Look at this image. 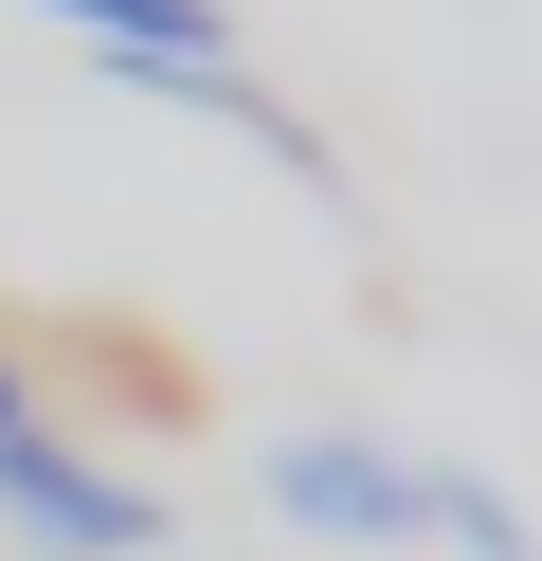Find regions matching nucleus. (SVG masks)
Instances as JSON below:
<instances>
[{"instance_id":"obj_2","label":"nucleus","mask_w":542,"mask_h":561,"mask_svg":"<svg viewBox=\"0 0 542 561\" xmlns=\"http://www.w3.org/2000/svg\"><path fill=\"white\" fill-rule=\"evenodd\" d=\"M0 525H36V543H72V561H127L145 543V489H108V471H72L55 435H19L0 453Z\"/></svg>"},{"instance_id":"obj_3","label":"nucleus","mask_w":542,"mask_h":561,"mask_svg":"<svg viewBox=\"0 0 542 561\" xmlns=\"http://www.w3.org/2000/svg\"><path fill=\"white\" fill-rule=\"evenodd\" d=\"M36 19H72V37L108 55V73H145V91H181V73H217V0H36Z\"/></svg>"},{"instance_id":"obj_4","label":"nucleus","mask_w":542,"mask_h":561,"mask_svg":"<svg viewBox=\"0 0 542 561\" xmlns=\"http://www.w3.org/2000/svg\"><path fill=\"white\" fill-rule=\"evenodd\" d=\"M19 435H36V416H19V363H0V453H19Z\"/></svg>"},{"instance_id":"obj_1","label":"nucleus","mask_w":542,"mask_h":561,"mask_svg":"<svg viewBox=\"0 0 542 561\" xmlns=\"http://www.w3.org/2000/svg\"><path fill=\"white\" fill-rule=\"evenodd\" d=\"M272 489H289V525H344V543H470V561H524V525H506L470 471H416V453H361V435H308Z\"/></svg>"}]
</instances>
